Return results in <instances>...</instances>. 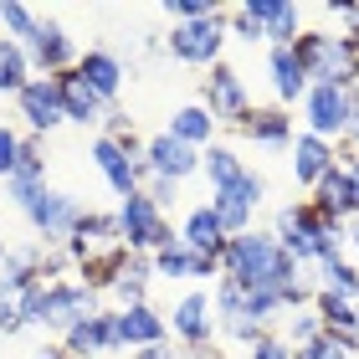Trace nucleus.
I'll list each match as a JSON object with an SVG mask.
<instances>
[{
    "instance_id": "obj_14",
    "label": "nucleus",
    "mask_w": 359,
    "mask_h": 359,
    "mask_svg": "<svg viewBox=\"0 0 359 359\" xmlns=\"http://www.w3.org/2000/svg\"><path fill=\"white\" fill-rule=\"evenodd\" d=\"M93 165H97V175L108 180V190L118 195V201L139 195V190H144V180H149V170H144L139 159L123 149V144H113V139H103V134L93 139Z\"/></svg>"
},
{
    "instance_id": "obj_17",
    "label": "nucleus",
    "mask_w": 359,
    "mask_h": 359,
    "mask_svg": "<svg viewBox=\"0 0 359 359\" xmlns=\"http://www.w3.org/2000/svg\"><path fill=\"white\" fill-rule=\"evenodd\" d=\"M154 277H170V283H216L221 277V262L216 257H201L195 247H185V241H170V247L154 252Z\"/></svg>"
},
{
    "instance_id": "obj_19",
    "label": "nucleus",
    "mask_w": 359,
    "mask_h": 359,
    "mask_svg": "<svg viewBox=\"0 0 359 359\" xmlns=\"http://www.w3.org/2000/svg\"><path fill=\"white\" fill-rule=\"evenodd\" d=\"M267 77H272V93H277V108H287L292 103L303 108V97H308V72H303V57H298V46H267Z\"/></svg>"
},
{
    "instance_id": "obj_35",
    "label": "nucleus",
    "mask_w": 359,
    "mask_h": 359,
    "mask_svg": "<svg viewBox=\"0 0 359 359\" xmlns=\"http://www.w3.org/2000/svg\"><path fill=\"white\" fill-rule=\"evenodd\" d=\"M226 6H216V0H165V15L170 26H190V21H210V15H221Z\"/></svg>"
},
{
    "instance_id": "obj_31",
    "label": "nucleus",
    "mask_w": 359,
    "mask_h": 359,
    "mask_svg": "<svg viewBox=\"0 0 359 359\" xmlns=\"http://www.w3.org/2000/svg\"><path fill=\"white\" fill-rule=\"evenodd\" d=\"M210 308H216L221 334H231L236 323H247V292H241L231 277H216V287H210Z\"/></svg>"
},
{
    "instance_id": "obj_29",
    "label": "nucleus",
    "mask_w": 359,
    "mask_h": 359,
    "mask_svg": "<svg viewBox=\"0 0 359 359\" xmlns=\"http://www.w3.org/2000/svg\"><path fill=\"white\" fill-rule=\"evenodd\" d=\"M31 57H26V41H11L0 36V97H15L26 83H31Z\"/></svg>"
},
{
    "instance_id": "obj_26",
    "label": "nucleus",
    "mask_w": 359,
    "mask_h": 359,
    "mask_svg": "<svg viewBox=\"0 0 359 359\" xmlns=\"http://www.w3.org/2000/svg\"><path fill=\"white\" fill-rule=\"evenodd\" d=\"M149 283H154V257L144 252H128L123 272L113 277V298H118V308H134V303H149Z\"/></svg>"
},
{
    "instance_id": "obj_5",
    "label": "nucleus",
    "mask_w": 359,
    "mask_h": 359,
    "mask_svg": "<svg viewBox=\"0 0 359 359\" xmlns=\"http://www.w3.org/2000/svg\"><path fill=\"white\" fill-rule=\"evenodd\" d=\"M231 6H226L221 15H210V21H190V26H170V36H165V52L175 62H185V67H216L221 52H226V41H231Z\"/></svg>"
},
{
    "instance_id": "obj_44",
    "label": "nucleus",
    "mask_w": 359,
    "mask_h": 359,
    "mask_svg": "<svg viewBox=\"0 0 359 359\" xmlns=\"http://www.w3.org/2000/svg\"><path fill=\"white\" fill-rule=\"evenodd\" d=\"M134 359H185V349H180V344H175V339H170V344H154V349H139Z\"/></svg>"
},
{
    "instance_id": "obj_13",
    "label": "nucleus",
    "mask_w": 359,
    "mask_h": 359,
    "mask_svg": "<svg viewBox=\"0 0 359 359\" xmlns=\"http://www.w3.org/2000/svg\"><path fill=\"white\" fill-rule=\"evenodd\" d=\"M15 113H21L26 134H52L57 123H67V113H62V88L57 77H31V83L15 93Z\"/></svg>"
},
{
    "instance_id": "obj_43",
    "label": "nucleus",
    "mask_w": 359,
    "mask_h": 359,
    "mask_svg": "<svg viewBox=\"0 0 359 359\" xmlns=\"http://www.w3.org/2000/svg\"><path fill=\"white\" fill-rule=\"evenodd\" d=\"M339 154H359V88H354V113H349L344 139H339Z\"/></svg>"
},
{
    "instance_id": "obj_37",
    "label": "nucleus",
    "mask_w": 359,
    "mask_h": 359,
    "mask_svg": "<svg viewBox=\"0 0 359 359\" xmlns=\"http://www.w3.org/2000/svg\"><path fill=\"white\" fill-rule=\"evenodd\" d=\"M292 359H354L344 344H339L334 334H318L313 344H303V349H292Z\"/></svg>"
},
{
    "instance_id": "obj_23",
    "label": "nucleus",
    "mask_w": 359,
    "mask_h": 359,
    "mask_svg": "<svg viewBox=\"0 0 359 359\" xmlns=\"http://www.w3.org/2000/svg\"><path fill=\"white\" fill-rule=\"evenodd\" d=\"M236 134L241 139H252V144H262V149H292V113L287 108H252L247 118L236 123Z\"/></svg>"
},
{
    "instance_id": "obj_16",
    "label": "nucleus",
    "mask_w": 359,
    "mask_h": 359,
    "mask_svg": "<svg viewBox=\"0 0 359 359\" xmlns=\"http://www.w3.org/2000/svg\"><path fill=\"white\" fill-rule=\"evenodd\" d=\"M144 170L159 175V180H190V175H201V149H190V144H180L170 128L165 134H154V139H144Z\"/></svg>"
},
{
    "instance_id": "obj_7",
    "label": "nucleus",
    "mask_w": 359,
    "mask_h": 359,
    "mask_svg": "<svg viewBox=\"0 0 359 359\" xmlns=\"http://www.w3.org/2000/svg\"><path fill=\"white\" fill-rule=\"evenodd\" d=\"M26 226L36 231L41 247H67V241L77 236V226H83V201L67 195V190H57V185H46L36 201H31Z\"/></svg>"
},
{
    "instance_id": "obj_1",
    "label": "nucleus",
    "mask_w": 359,
    "mask_h": 359,
    "mask_svg": "<svg viewBox=\"0 0 359 359\" xmlns=\"http://www.w3.org/2000/svg\"><path fill=\"white\" fill-rule=\"evenodd\" d=\"M221 277H231L241 292H283L292 283H303V267L283 252V241L272 236V226H252L226 241V257H221Z\"/></svg>"
},
{
    "instance_id": "obj_46",
    "label": "nucleus",
    "mask_w": 359,
    "mask_h": 359,
    "mask_svg": "<svg viewBox=\"0 0 359 359\" xmlns=\"http://www.w3.org/2000/svg\"><path fill=\"white\" fill-rule=\"evenodd\" d=\"M185 359H221V349H216V344H205V349H185Z\"/></svg>"
},
{
    "instance_id": "obj_36",
    "label": "nucleus",
    "mask_w": 359,
    "mask_h": 359,
    "mask_svg": "<svg viewBox=\"0 0 359 359\" xmlns=\"http://www.w3.org/2000/svg\"><path fill=\"white\" fill-rule=\"evenodd\" d=\"M21 144H26V134L21 128H11V123H0V185L15 175V165H21Z\"/></svg>"
},
{
    "instance_id": "obj_32",
    "label": "nucleus",
    "mask_w": 359,
    "mask_h": 359,
    "mask_svg": "<svg viewBox=\"0 0 359 359\" xmlns=\"http://www.w3.org/2000/svg\"><path fill=\"white\" fill-rule=\"evenodd\" d=\"M303 36V6L298 0H277L267 15V46H298Z\"/></svg>"
},
{
    "instance_id": "obj_8",
    "label": "nucleus",
    "mask_w": 359,
    "mask_h": 359,
    "mask_svg": "<svg viewBox=\"0 0 359 359\" xmlns=\"http://www.w3.org/2000/svg\"><path fill=\"white\" fill-rule=\"evenodd\" d=\"M201 108H210V118H216V123L236 128L257 103H252V93H247V77H241L231 62H216V67L201 77Z\"/></svg>"
},
{
    "instance_id": "obj_47",
    "label": "nucleus",
    "mask_w": 359,
    "mask_h": 359,
    "mask_svg": "<svg viewBox=\"0 0 359 359\" xmlns=\"http://www.w3.org/2000/svg\"><path fill=\"white\" fill-rule=\"evenodd\" d=\"M349 257L359 262V221H349Z\"/></svg>"
},
{
    "instance_id": "obj_18",
    "label": "nucleus",
    "mask_w": 359,
    "mask_h": 359,
    "mask_svg": "<svg viewBox=\"0 0 359 359\" xmlns=\"http://www.w3.org/2000/svg\"><path fill=\"white\" fill-rule=\"evenodd\" d=\"M118 349H154V344H170V318L149 303H134V308H118Z\"/></svg>"
},
{
    "instance_id": "obj_34",
    "label": "nucleus",
    "mask_w": 359,
    "mask_h": 359,
    "mask_svg": "<svg viewBox=\"0 0 359 359\" xmlns=\"http://www.w3.org/2000/svg\"><path fill=\"white\" fill-rule=\"evenodd\" d=\"M277 334H283L292 349H303V344H313V339L323 334V323H318V313H313V308H298V313H287V323H283Z\"/></svg>"
},
{
    "instance_id": "obj_22",
    "label": "nucleus",
    "mask_w": 359,
    "mask_h": 359,
    "mask_svg": "<svg viewBox=\"0 0 359 359\" xmlns=\"http://www.w3.org/2000/svg\"><path fill=\"white\" fill-rule=\"evenodd\" d=\"M57 88H62V113H67V123H77V128H103L108 103L88 88V77H83V72H77V67H72V72H62V77H57Z\"/></svg>"
},
{
    "instance_id": "obj_12",
    "label": "nucleus",
    "mask_w": 359,
    "mask_h": 359,
    "mask_svg": "<svg viewBox=\"0 0 359 359\" xmlns=\"http://www.w3.org/2000/svg\"><path fill=\"white\" fill-rule=\"evenodd\" d=\"M216 334H221V323H216V308H210V292L195 287L170 308V339L180 349H205V344H216Z\"/></svg>"
},
{
    "instance_id": "obj_42",
    "label": "nucleus",
    "mask_w": 359,
    "mask_h": 359,
    "mask_svg": "<svg viewBox=\"0 0 359 359\" xmlns=\"http://www.w3.org/2000/svg\"><path fill=\"white\" fill-rule=\"evenodd\" d=\"M247 359H292V344L272 329V334L262 339V344H252V349H247Z\"/></svg>"
},
{
    "instance_id": "obj_21",
    "label": "nucleus",
    "mask_w": 359,
    "mask_h": 359,
    "mask_svg": "<svg viewBox=\"0 0 359 359\" xmlns=\"http://www.w3.org/2000/svg\"><path fill=\"white\" fill-rule=\"evenodd\" d=\"M77 72L88 77V88H93L97 97H103L108 108L118 103V93H123V83H128L123 57H118V52H108V46H88V52L77 57Z\"/></svg>"
},
{
    "instance_id": "obj_49",
    "label": "nucleus",
    "mask_w": 359,
    "mask_h": 359,
    "mask_svg": "<svg viewBox=\"0 0 359 359\" xmlns=\"http://www.w3.org/2000/svg\"><path fill=\"white\" fill-rule=\"evenodd\" d=\"M6 257H11V241H6V236H0V262H6Z\"/></svg>"
},
{
    "instance_id": "obj_40",
    "label": "nucleus",
    "mask_w": 359,
    "mask_h": 359,
    "mask_svg": "<svg viewBox=\"0 0 359 359\" xmlns=\"http://www.w3.org/2000/svg\"><path fill=\"white\" fill-rule=\"evenodd\" d=\"M26 329V318H21V298H15V292H6V287H0V334H21Z\"/></svg>"
},
{
    "instance_id": "obj_2",
    "label": "nucleus",
    "mask_w": 359,
    "mask_h": 359,
    "mask_svg": "<svg viewBox=\"0 0 359 359\" xmlns=\"http://www.w3.org/2000/svg\"><path fill=\"white\" fill-rule=\"evenodd\" d=\"M272 236L283 241V252H287L298 267H318V262H334V257H349V221L323 216L313 201H287V205H277Z\"/></svg>"
},
{
    "instance_id": "obj_50",
    "label": "nucleus",
    "mask_w": 359,
    "mask_h": 359,
    "mask_svg": "<svg viewBox=\"0 0 359 359\" xmlns=\"http://www.w3.org/2000/svg\"><path fill=\"white\" fill-rule=\"evenodd\" d=\"M354 303H359V298H354Z\"/></svg>"
},
{
    "instance_id": "obj_39",
    "label": "nucleus",
    "mask_w": 359,
    "mask_h": 359,
    "mask_svg": "<svg viewBox=\"0 0 359 359\" xmlns=\"http://www.w3.org/2000/svg\"><path fill=\"white\" fill-rule=\"evenodd\" d=\"M144 195H149V201H154L159 210H165V216L180 205V185H175V180H159V175H149V180H144Z\"/></svg>"
},
{
    "instance_id": "obj_10",
    "label": "nucleus",
    "mask_w": 359,
    "mask_h": 359,
    "mask_svg": "<svg viewBox=\"0 0 359 359\" xmlns=\"http://www.w3.org/2000/svg\"><path fill=\"white\" fill-rule=\"evenodd\" d=\"M26 57H31V72L36 77H62V72H72L77 67V41L67 36V26L52 21V15H41L36 31L26 36Z\"/></svg>"
},
{
    "instance_id": "obj_15",
    "label": "nucleus",
    "mask_w": 359,
    "mask_h": 359,
    "mask_svg": "<svg viewBox=\"0 0 359 359\" xmlns=\"http://www.w3.org/2000/svg\"><path fill=\"white\" fill-rule=\"evenodd\" d=\"M62 349H67V359H97V354H113L118 349V318L108 313V308H97V313L77 318L67 334L57 339Z\"/></svg>"
},
{
    "instance_id": "obj_48",
    "label": "nucleus",
    "mask_w": 359,
    "mask_h": 359,
    "mask_svg": "<svg viewBox=\"0 0 359 359\" xmlns=\"http://www.w3.org/2000/svg\"><path fill=\"white\" fill-rule=\"evenodd\" d=\"M36 359H67V349H62V344H46V349H41Z\"/></svg>"
},
{
    "instance_id": "obj_11",
    "label": "nucleus",
    "mask_w": 359,
    "mask_h": 359,
    "mask_svg": "<svg viewBox=\"0 0 359 359\" xmlns=\"http://www.w3.org/2000/svg\"><path fill=\"white\" fill-rule=\"evenodd\" d=\"M262 201H267V180L257 175V170H247L231 190H216V195H210V210L221 216L226 236H241V231H252V226H257Z\"/></svg>"
},
{
    "instance_id": "obj_6",
    "label": "nucleus",
    "mask_w": 359,
    "mask_h": 359,
    "mask_svg": "<svg viewBox=\"0 0 359 359\" xmlns=\"http://www.w3.org/2000/svg\"><path fill=\"white\" fill-rule=\"evenodd\" d=\"M118 231H123V247L128 252H144V257H154L159 247H170V241L180 236L170 216L159 210L149 195H128V201H118Z\"/></svg>"
},
{
    "instance_id": "obj_9",
    "label": "nucleus",
    "mask_w": 359,
    "mask_h": 359,
    "mask_svg": "<svg viewBox=\"0 0 359 359\" xmlns=\"http://www.w3.org/2000/svg\"><path fill=\"white\" fill-rule=\"evenodd\" d=\"M349 113H354V88H334V83H313L303 97V123L308 134L339 144L349 128Z\"/></svg>"
},
{
    "instance_id": "obj_33",
    "label": "nucleus",
    "mask_w": 359,
    "mask_h": 359,
    "mask_svg": "<svg viewBox=\"0 0 359 359\" xmlns=\"http://www.w3.org/2000/svg\"><path fill=\"white\" fill-rule=\"evenodd\" d=\"M36 21H41V15L31 11V6H21V0H0V36L26 41L31 31H36Z\"/></svg>"
},
{
    "instance_id": "obj_41",
    "label": "nucleus",
    "mask_w": 359,
    "mask_h": 359,
    "mask_svg": "<svg viewBox=\"0 0 359 359\" xmlns=\"http://www.w3.org/2000/svg\"><path fill=\"white\" fill-rule=\"evenodd\" d=\"M97 134H103V139H128V134H134V118H128V108H118V103H113L108 108V118H103V128H97Z\"/></svg>"
},
{
    "instance_id": "obj_20",
    "label": "nucleus",
    "mask_w": 359,
    "mask_h": 359,
    "mask_svg": "<svg viewBox=\"0 0 359 359\" xmlns=\"http://www.w3.org/2000/svg\"><path fill=\"white\" fill-rule=\"evenodd\" d=\"M287 154H292V159H287V165H292V180H298L303 190H313L318 180L339 165V144L318 139V134H308V128H303L298 139H292V149H287Z\"/></svg>"
},
{
    "instance_id": "obj_25",
    "label": "nucleus",
    "mask_w": 359,
    "mask_h": 359,
    "mask_svg": "<svg viewBox=\"0 0 359 359\" xmlns=\"http://www.w3.org/2000/svg\"><path fill=\"white\" fill-rule=\"evenodd\" d=\"M180 241H185V247H195L201 257H216V262H221V257H226V241H231V236H226L221 216H216V210H210V201H205V205H195L190 216H185V226H180Z\"/></svg>"
},
{
    "instance_id": "obj_27",
    "label": "nucleus",
    "mask_w": 359,
    "mask_h": 359,
    "mask_svg": "<svg viewBox=\"0 0 359 359\" xmlns=\"http://www.w3.org/2000/svg\"><path fill=\"white\" fill-rule=\"evenodd\" d=\"M170 134H175L180 144H190V149H210V144H216V134H221V123L210 118V108L185 103V108L170 113Z\"/></svg>"
},
{
    "instance_id": "obj_24",
    "label": "nucleus",
    "mask_w": 359,
    "mask_h": 359,
    "mask_svg": "<svg viewBox=\"0 0 359 359\" xmlns=\"http://www.w3.org/2000/svg\"><path fill=\"white\" fill-rule=\"evenodd\" d=\"M313 205L323 210V216H334V221H359V190H354V180H349L344 165H334L313 185Z\"/></svg>"
},
{
    "instance_id": "obj_4",
    "label": "nucleus",
    "mask_w": 359,
    "mask_h": 359,
    "mask_svg": "<svg viewBox=\"0 0 359 359\" xmlns=\"http://www.w3.org/2000/svg\"><path fill=\"white\" fill-rule=\"evenodd\" d=\"M298 57L308 83H334V88H359V46L344 31H303L298 36Z\"/></svg>"
},
{
    "instance_id": "obj_28",
    "label": "nucleus",
    "mask_w": 359,
    "mask_h": 359,
    "mask_svg": "<svg viewBox=\"0 0 359 359\" xmlns=\"http://www.w3.org/2000/svg\"><path fill=\"white\" fill-rule=\"evenodd\" d=\"M247 170H252V165L231 149V144H210V149H201V175H205L210 195H216V190H231Z\"/></svg>"
},
{
    "instance_id": "obj_30",
    "label": "nucleus",
    "mask_w": 359,
    "mask_h": 359,
    "mask_svg": "<svg viewBox=\"0 0 359 359\" xmlns=\"http://www.w3.org/2000/svg\"><path fill=\"white\" fill-rule=\"evenodd\" d=\"M318 292H334V298H359V262L354 257H334V262L313 267Z\"/></svg>"
},
{
    "instance_id": "obj_38",
    "label": "nucleus",
    "mask_w": 359,
    "mask_h": 359,
    "mask_svg": "<svg viewBox=\"0 0 359 359\" xmlns=\"http://www.w3.org/2000/svg\"><path fill=\"white\" fill-rule=\"evenodd\" d=\"M226 26H231V36H236V41H247V46L267 41V31H262V26H257L252 15H247V6H231V21H226Z\"/></svg>"
},
{
    "instance_id": "obj_3",
    "label": "nucleus",
    "mask_w": 359,
    "mask_h": 359,
    "mask_svg": "<svg viewBox=\"0 0 359 359\" xmlns=\"http://www.w3.org/2000/svg\"><path fill=\"white\" fill-rule=\"evenodd\" d=\"M103 292L88 287V283H77V277H62V283H36V287H26L21 292V318H26V329H46V334H67L77 318H88L97 313V303Z\"/></svg>"
},
{
    "instance_id": "obj_45",
    "label": "nucleus",
    "mask_w": 359,
    "mask_h": 359,
    "mask_svg": "<svg viewBox=\"0 0 359 359\" xmlns=\"http://www.w3.org/2000/svg\"><path fill=\"white\" fill-rule=\"evenodd\" d=\"M339 165L349 170V180H354V190H359V154H339Z\"/></svg>"
}]
</instances>
